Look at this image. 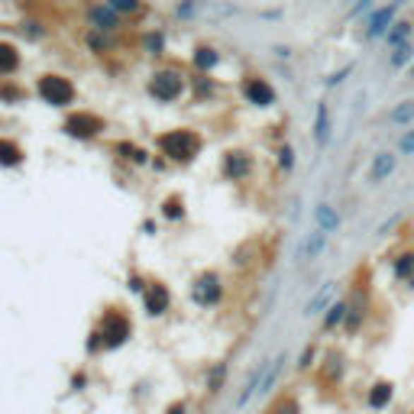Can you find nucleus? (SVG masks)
<instances>
[{
    "instance_id": "obj_38",
    "label": "nucleus",
    "mask_w": 414,
    "mask_h": 414,
    "mask_svg": "<svg viewBox=\"0 0 414 414\" xmlns=\"http://www.w3.org/2000/svg\"><path fill=\"white\" fill-rule=\"evenodd\" d=\"M408 75H411V81H414V65H411V69H408Z\"/></svg>"
},
{
    "instance_id": "obj_30",
    "label": "nucleus",
    "mask_w": 414,
    "mask_h": 414,
    "mask_svg": "<svg viewBox=\"0 0 414 414\" xmlns=\"http://www.w3.org/2000/svg\"><path fill=\"white\" fill-rule=\"evenodd\" d=\"M350 75H353V65H343V69L333 71V75H330L327 81H324V85H327V88H337V85H343V81H346Z\"/></svg>"
},
{
    "instance_id": "obj_4",
    "label": "nucleus",
    "mask_w": 414,
    "mask_h": 414,
    "mask_svg": "<svg viewBox=\"0 0 414 414\" xmlns=\"http://www.w3.org/2000/svg\"><path fill=\"white\" fill-rule=\"evenodd\" d=\"M149 91H153V97H159V100H175V97H182V91H184V78H182V71H155L153 75V81H149Z\"/></svg>"
},
{
    "instance_id": "obj_8",
    "label": "nucleus",
    "mask_w": 414,
    "mask_h": 414,
    "mask_svg": "<svg viewBox=\"0 0 414 414\" xmlns=\"http://www.w3.org/2000/svg\"><path fill=\"white\" fill-rule=\"evenodd\" d=\"M126 337H130V321L123 314H117V311L104 314V321H100V340H104V346H120Z\"/></svg>"
},
{
    "instance_id": "obj_7",
    "label": "nucleus",
    "mask_w": 414,
    "mask_h": 414,
    "mask_svg": "<svg viewBox=\"0 0 414 414\" xmlns=\"http://www.w3.org/2000/svg\"><path fill=\"white\" fill-rule=\"evenodd\" d=\"M398 169V153H391V149H382L369 159V169H366V182L369 184H385L391 175Z\"/></svg>"
},
{
    "instance_id": "obj_27",
    "label": "nucleus",
    "mask_w": 414,
    "mask_h": 414,
    "mask_svg": "<svg viewBox=\"0 0 414 414\" xmlns=\"http://www.w3.org/2000/svg\"><path fill=\"white\" fill-rule=\"evenodd\" d=\"M91 20H94V26H97V30H114V26H117L114 10H104V7L91 10Z\"/></svg>"
},
{
    "instance_id": "obj_37",
    "label": "nucleus",
    "mask_w": 414,
    "mask_h": 414,
    "mask_svg": "<svg viewBox=\"0 0 414 414\" xmlns=\"http://www.w3.org/2000/svg\"><path fill=\"white\" fill-rule=\"evenodd\" d=\"M405 288H411V292H414V278H411V282H408V285H405Z\"/></svg>"
},
{
    "instance_id": "obj_15",
    "label": "nucleus",
    "mask_w": 414,
    "mask_h": 414,
    "mask_svg": "<svg viewBox=\"0 0 414 414\" xmlns=\"http://www.w3.org/2000/svg\"><path fill=\"white\" fill-rule=\"evenodd\" d=\"M249 172H253V159H249L246 153H227V155H223V175H227V178L243 182Z\"/></svg>"
},
{
    "instance_id": "obj_13",
    "label": "nucleus",
    "mask_w": 414,
    "mask_h": 414,
    "mask_svg": "<svg viewBox=\"0 0 414 414\" xmlns=\"http://www.w3.org/2000/svg\"><path fill=\"white\" fill-rule=\"evenodd\" d=\"M311 136H314V143H317V149H324L333 139V120H330V107L327 104H317V110H314V130H311Z\"/></svg>"
},
{
    "instance_id": "obj_28",
    "label": "nucleus",
    "mask_w": 414,
    "mask_h": 414,
    "mask_svg": "<svg viewBox=\"0 0 414 414\" xmlns=\"http://www.w3.org/2000/svg\"><path fill=\"white\" fill-rule=\"evenodd\" d=\"M395 153L398 155H414V126L398 133V143H395Z\"/></svg>"
},
{
    "instance_id": "obj_35",
    "label": "nucleus",
    "mask_w": 414,
    "mask_h": 414,
    "mask_svg": "<svg viewBox=\"0 0 414 414\" xmlns=\"http://www.w3.org/2000/svg\"><path fill=\"white\" fill-rule=\"evenodd\" d=\"M220 379H223V366H217L214 376H211V389H217V385H220Z\"/></svg>"
},
{
    "instance_id": "obj_5",
    "label": "nucleus",
    "mask_w": 414,
    "mask_h": 414,
    "mask_svg": "<svg viewBox=\"0 0 414 414\" xmlns=\"http://www.w3.org/2000/svg\"><path fill=\"white\" fill-rule=\"evenodd\" d=\"M327 239H330V233L317 230V227L311 233H304V237H301V243H298V249H295V262H298V266L317 262L324 256V249H327Z\"/></svg>"
},
{
    "instance_id": "obj_16",
    "label": "nucleus",
    "mask_w": 414,
    "mask_h": 414,
    "mask_svg": "<svg viewBox=\"0 0 414 414\" xmlns=\"http://www.w3.org/2000/svg\"><path fill=\"white\" fill-rule=\"evenodd\" d=\"M340 223H343V217L337 214V207L327 204V201H321V204L314 207V227L324 233H337Z\"/></svg>"
},
{
    "instance_id": "obj_29",
    "label": "nucleus",
    "mask_w": 414,
    "mask_h": 414,
    "mask_svg": "<svg viewBox=\"0 0 414 414\" xmlns=\"http://www.w3.org/2000/svg\"><path fill=\"white\" fill-rule=\"evenodd\" d=\"M276 155H278V169H282V172H292L295 169V149L292 146H282Z\"/></svg>"
},
{
    "instance_id": "obj_17",
    "label": "nucleus",
    "mask_w": 414,
    "mask_h": 414,
    "mask_svg": "<svg viewBox=\"0 0 414 414\" xmlns=\"http://www.w3.org/2000/svg\"><path fill=\"white\" fill-rule=\"evenodd\" d=\"M391 278L401 285L414 278V249H401V253L391 256Z\"/></svg>"
},
{
    "instance_id": "obj_33",
    "label": "nucleus",
    "mask_w": 414,
    "mask_h": 414,
    "mask_svg": "<svg viewBox=\"0 0 414 414\" xmlns=\"http://www.w3.org/2000/svg\"><path fill=\"white\" fill-rule=\"evenodd\" d=\"M139 7V0H110V10H120V13H133Z\"/></svg>"
},
{
    "instance_id": "obj_11",
    "label": "nucleus",
    "mask_w": 414,
    "mask_h": 414,
    "mask_svg": "<svg viewBox=\"0 0 414 414\" xmlns=\"http://www.w3.org/2000/svg\"><path fill=\"white\" fill-rule=\"evenodd\" d=\"M65 130H69V136L91 139V136H97V130H104V123H100V117H94V114H75V117H69Z\"/></svg>"
},
{
    "instance_id": "obj_18",
    "label": "nucleus",
    "mask_w": 414,
    "mask_h": 414,
    "mask_svg": "<svg viewBox=\"0 0 414 414\" xmlns=\"http://www.w3.org/2000/svg\"><path fill=\"white\" fill-rule=\"evenodd\" d=\"M411 36H414V20L401 16V20H395V26L389 30V36H385L382 42L389 49H395V46H405V42H411Z\"/></svg>"
},
{
    "instance_id": "obj_2",
    "label": "nucleus",
    "mask_w": 414,
    "mask_h": 414,
    "mask_svg": "<svg viewBox=\"0 0 414 414\" xmlns=\"http://www.w3.org/2000/svg\"><path fill=\"white\" fill-rule=\"evenodd\" d=\"M398 10H401L398 0H391V4H379V7L362 20V23H366V30H362L366 42H376V39L389 36V30L395 26V20H398Z\"/></svg>"
},
{
    "instance_id": "obj_25",
    "label": "nucleus",
    "mask_w": 414,
    "mask_h": 414,
    "mask_svg": "<svg viewBox=\"0 0 414 414\" xmlns=\"http://www.w3.org/2000/svg\"><path fill=\"white\" fill-rule=\"evenodd\" d=\"M217 61H220V55H217V49H211V46H201V49H198V55H194V65H198L201 71L214 69Z\"/></svg>"
},
{
    "instance_id": "obj_31",
    "label": "nucleus",
    "mask_w": 414,
    "mask_h": 414,
    "mask_svg": "<svg viewBox=\"0 0 414 414\" xmlns=\"http://www.w3.org/2000/svg\"><path fill=\"white\" fill-rule=\"evenodd\" d=\"M162 214L169 217V220H178V217H182V214H184V207H182V201H178V198L165 201V211H162Z\"/></svg>"
},
{
    "instance_id": "obj_3",
    "label": "nucleus",
    "mask_w": 414,
    "mask_h": 414,
    "mask_svg": "<svg viewBox=\"0 0 414 414\" xmlns=\"http://www.w3.org/2000/svg\"><path fill=\"white\" fill-rule=\"evenodd\" d=\"M39 94H42V100L52 104V107H65V104L75 100V85L61 75H46L39 81Z\"/></svg>"
},
{
    "instance_id": "obj_1",
    "label": "nucleus",
    "mask_w": 414,
    "mask_h": 414,
    "mask_svg": "<svg viewBox=\"0 0 414 414\" xmlns=\"http://www.w3.org/2000/svg\"><path fill=\"white\" fill-rule=\"evenodd\" d=\"M159 149L175 162H191L201 153V136L191 130H172L159 139Z\"/></svg>"
},
{
    "instance_id": "obj_32",
    "label": "nucleus",
    "mask_w": 414,
    "mask_h": 414,
    "mask_svg": "<svg viewBox=\"0 0 414 414\" xmlns=\"http://www.w3.org/2000/svg\"><path fill=\"white\" fill-rule=\"evenodd\" d=\"M276 414H301V405L295 398H282L276 405Z\"/></svg>"
},
{
    "instance_id": "obj_19",
    "label": "nucleus",
    "mask_w": 414,
    "mask_h": 414,
    "mask_svg": "<svg viewBox=\"0 0 414 414\" xmlns=\"http://www.w3.org/2000/svg\"><path fill=\"white\" fill-rule=\"evenodd\" d=\"M389 123H395V126H401V130L414 126V97L398 100V104L389 110Z\"/></svg>"
},
{
    "instance_id": "obj_21",
    "label": "nucleus",
    "mask_w": 414,
    "mask_h": 414,
    "mask_svg": "<svg viewBox=\"0 0 414 414\" xmlns=\"http://www.w3.org/2000/svg\"><path fill=\"white\" fill-rule=\"evenodd\" d=\"M169 288H165V285H153V288H149L146 292V311L149 314H165V311H169Z\"/></svg>"
},
{
    "instance_id": "obj_36",
    "label": "nucleus",
    "mask_w": 414,
    "mask_h": 414,
    "mask_svg": "<svg viewBox=\"0 0 414 414\" xmlns=\"http://www.w3.org/2000/svg\"><path fill=\"white\" fill-rule=\"evenodd\" d=\"M169 414H184V405H172V408H169Z\"/></svg>"
},
{
    "instance_id": "obj_20",
    "label": "nucleus",
    "mask_w": 414,
    "mask_h": 414,
    "mask_svg": "<svg viewBox=\"0 0 414 414\" xmlns=\"http://www.w3.org/2000/svg\"><path fill=\"white\" fill-rule=\"evenodd\" d=\"M346 314H350V304H346V301H333V304L327 307V314H324V321H321V330H337V327H343L346 324Z\"/></svg>"
},
{
    "instance_id": "obj_23",
    "label": "nucleus",
    "mask_w": 414,
    "mask_h": 414,
    "mask_svg": "<svg viewBox=\"0 0 414 414\" xmlns=\"http://www.w3.org/2000/svg\"><path fill=\"white\" fill-rule=\"evenodd\" d=\"M23 162V149L16 146L13 139H0V165H20Z\"/></svg>"
},
{
    "instance_id": "obj_34",
    "label": "nucleus",
    "mask_w": 414,
    "mask_h": 414,
    "mask_svg": "<svg viewBox=\"0 0 414 414\" xmlns=\"http://www.w3.org/2000/svg\"><path fill=\"white\" fill-rule=\"evenodd\" d=\"M311 362H314V346H307L304 353H301V362H298V366H301V369H311Z\"/></svg>"
},
{
    "instance_id": "obj_9",
    "label": "nucleus",
    "mask_w": 414,
    "mask_h": 414,
    "mask_svg": "<svg viewBox=\"0 0 414 414\" xmlns=\"http://www.w3.org/2000/svg\"><path fill=\"white\" fill-rule=\"evenodd\" d=\"M346 304H350V314H346L343 330H346V333H360V327L366 324V317H369V295H366V288H360L353 298H346Z\"/></svg>"
},
{
    "instance_id": "obj_22",
    "label": "nucleus",
    "mask_w": 414,
    "mask_h": 414,
    "mask_svg": "<svg viewBox=\"0 0 414 414\" xmlns=\"http://www.w3.org/2000/svg\"><path fill=\"white\" fill-rule=\"evenodd\" d=\"M414 65V42H405V46H395L389 52V69L391 71H401V69H411Z\"/></svg>"
},
{
    "instance_id": "obj_24",
    "label": "nucleus",
    "mask_w": 414,
    "mask_h": 414,
    "mask_svg": "<svg viewBox=\"0 0 414 414\" xmlns=\"http://www.w3.org/2000/svg\"><path fill=\"white\" fill-rule=\"evenodd\" d=\"M16 65H20V55H16V49L7 46V42H0V75H10V71H16Z\"/></svg>"
},
{
    "instance_id": "obj_12",
    "label": "nucleus",
    "mask_w": 414,
    "mask_h": 414,
    "mask_svg": "<svg viewBox=\"0 0 414 414\" xmlns=\"http://www.w3.org/2000/svg\"><path fill=\"white\" fill-rule=\"evenodd\" d=\"M220 295H223V285H220V278L211 272V276H201L198 282H194V301L198 304H217L220 301Z\"/></svg>"
},
{
    "instance_id": "obj_39",
    "label": "nucleus",
    "mask_w": 414,
    "mask_h": 414,
    "mask_svg": "<svg viewBox=\"0 0 414 414\" xmlns=\"http://www.w3.org/2000/svg\"><path fill=\"white\" fill-rule=\"evenodd\" d=\"M398 4H408V0H398Z\"/></svg>"
},
{
    "instance_id": "obj_26",
    "label": "nucleus",
    "mask_w": 414,
    "mask_h": 414,
    "mask_svg": "<svg viewBox=\"0 0 414 414\" xmlns=\"http://www.w3.org/2000/svg\"><path fill=\"white\" fill-rule=\"evenodd\" d=\"M376 7H379L376 0H353V7L346 10V20H360V16H362V20H366V16L372 13V10H376Z\"/></svg>"
},
{
    "instance_id": "obj_10",
    "label": "nucleus",
    "mask_w": 414,
    "mask_h": 414,
    "mask_svg": "<svg viewBox=\"0 0 414 414\" xmlns=\"http://www.w3.org/2000/svg\"><path fill=\"white\" fill-rule=\"evenodd\" d=\"M333 301H337V282H324L321 288L307 298V304H304L301 314L304 317H321V314H327V307L333 304Z\"/></svg>"
},
{
    "instance_id": "obj_6",
    "label": "nucleus",
    "mask_w": 414,
    "mask_h": 414,
    "mask_svg": "<svg viewBox=\"0 0 414 414\" xmlns=\"http://www.w3.org/2000/svg\"><path fill=\"white\" fill-rule=\"evenodd\" d=\"M243 97H246V104H256V107H272L278 100V94L266 78L249 75V78H243Z\"/></svg>"
},
{
    "instance_id": "obj_14",
    "label": "nucleus",
    "mask_w": 414,
    "mask_h": 414,
    "mask_svg": "<svg viewBox=\"0 0 414 414\" xmlns=\"http://www.w3.org/2000/svg\"><path fill=\"white\" fill-rule=\"evenodd\" d=\"M391 398H395V385H391L389 379H376V382L369 385L366 405L372 408V411H385V408L391 405Z\"/></svg>"
}]
</instances>
